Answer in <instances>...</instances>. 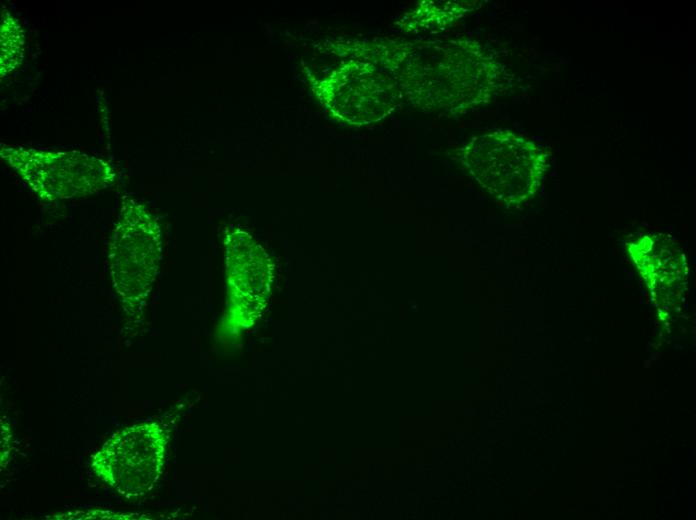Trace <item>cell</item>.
I'll return each mask as SVG.
<instances>
[{
	"mask_svg": "<svg viewBox=\"0 0 696 520\" xmlns=\"http://www.w3.org/2000/svg\"><path fill=\"white\" fill-rule=\"evenodd\" d=\"M0 156L45 201L95 194L116 179L106 160L80 151L1 145Z\"/></svg>",
	"mask_w": 696,
	"mask_h": 520,
	"instance_id": "obj_3",
	"label": "cell"
},
{
	"mask_svg": "<svg viewBox=\"0 0 696 520\" xmlns=\"http://www.w3.org/2000/svg\"><path fill=\"white\" fill-rule=\"evenodd\" d=\"M23 53V29L13 15L7 10H3L1 13V77H4L21 64Z\"/></svg>",
	"mask_w": 696,
	"mask_h": 520,
	"instance_id": "obj_7",
	"label": "cell"
},
{
	"mask_svg": "<svg viewBox=\"0 0 696 520\" xmlns=\"http://www.w3.org/2000/svg\"><path fill=\"white\" fill-rule=\"evenodd\" d=\"M160 228L140 202L128 198L120 209L108 245L112 285L128 314L142 310L158 269Z\"/></svg>",
	"mask_w": 696,
	"mask_h": 520,
	"instance_id": "obj_2",
	"label": "cell"
},
{
	"mask_svg": "<svg viewBox=\"0 0 696 520\" xmlns=\"http://www.w3.org/2000/svg\"><path fill=\"white\" fill-rule=\"evenodd\" d=\"M461 159L469 174L506 205L531 198L548 167L537 144L507 129L475 136L461 149Z\"/></svg>",
	"mask_w": 696,
	"mask_h": 520,
	"instance_id": "obj_1",
	"label": "cell"
},
{
	"mask_svg": "<svg viewBox=\"0 0 696 520\" xmlns=\"http://www.w3.org/2000/svg\"><path fill=\"white\" fill-rule=\"evenodd\" d=\"M319 96L339 119L364 125L390 113L399 92L393 79L369 63L351 61L319 85Z\"/></svg>",
	"mask_w": 696,
	"mask_h": 520,
	"instance_id": "obj_5",
	"label": "cell"
},
{
	"mask_svg": "<svg viewBox=\"0 0 696 520\" xmlns=\"http://www.w3.org/2000/svg\"><path fill=\"white\" fill-rule=\"evenodd\" d=\"M163 439L155 424H138L114 434L95 454L96 475L119 493L141 495L157 481Z\"/></svg>",
	"mask_w": 696,
	"mask_h": 520,
	"instance_id": "obj_4",
	"label": "cell"
},
{
	"mask_svg": "<svg viewBox=\"0 0 696 520\" xmlns=\"http://www.w3.org/2000/svg\"><path fill=\"white\" fill-rule=\"evenodd\" d=\"M639 274L653 292H672L684 287L687 265L680 246L663 234L639 237L628 245Z\"/></svg>",
	"mask_w": 696,
	"mask_h": 520,
	"instance_id": "obj_6",
	"label": "cell"
}]
</instances>
